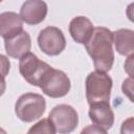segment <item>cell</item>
<instances>
[{
	"label": "cell",
	"mask_w": 134,
	"mask_h": 134,
	"mask_svg": "<svg viewBox=\"0 0 134 134\" xmlns=\"http://www.w3.org/2000/svg\"><path fill=\"white\" fill-rule=\"evenodd\" d=\"M85 48L91 57L96 71L107 72L111 70L114 63V51L113 35L109 28L94 27L90 39L85 43Z\"/></svg>",
	"instance_id": "obj_1"
},
{
	"label": "cell",
	"mask_w": 134,
	"mask_h": 134,
	"mask_svg": "<svg viewBox=\"0 0 134 134\" xmlns=\"http://www.w3.org/2000/svg\"><path fill=\"white\" fill-rule=\"evenodd\" d=\"M113 82L110 75L102 71H92L86 77V98L89 105L109 103Z\"/></svg>",
	"instance_id": "obj_2"
},
{
	"label": "cell",
	"mask_w": 134,
	"mask_h": 134,
	"mask_svg": "<svg viewBox=\"0 0 134 134\" xmlns=\"http://www.w3.org/2000/svg\"><path fill=\"white\" fill-rule=\"evenodd\" d=\"M46 109L45 98L38 93L27 92L19 96L15 104L17 117L24 122H31L42 117Z\"/></svg>",
	"instance_id": "obj_3"
},
{
	"label": "cell",
	"mask_w": 134,
	"mask_h": 134,
	"mask_svg": "<svg viewBox=\"0 0 134 134\" xmlns=\"http://www.w3.org/2000/svg\"><path fill=\"white\" fill-rule=\"evenodd\" d=\"M70 87L71 83L68 75L64 71L52 67L43 75L39 85L42 92L51 98L65 96L69 92Z\"/></svg>",
	"instance_id": "obj_4"
},
{
	"label": "cell",
	"mask_w": 134,
	"mask_h": 134,
	"mask_svg": "<svg viewBox=\"0 0 134 134\" xmlns=\"http://www.w3.org/2000/svg\"><path fill=\"white\" fill-rule=\"evenodd\" d=\"M48 119L53 125L57 133L70 134L77 127L79 114L72 106L60 104L51 109Z\"/></svg>",
	"instance_id": "obj_5"
},
{
	"label": "cell",
	"mask_w": 134,
	"mask_h": 134,
	"mask_svg": "<svg viewBox=\"0 0 134 134\" xmlns=\"http://www.w3.org/2000/svg\"><path fill=\"white\" fill-rule=\"evenodd\" d=\"M50 68L49 64L41 61L30 51L19 59V71L22 77L28 84L36 87H39L41 79Z\"/></svg>",
	"instance_id": "obj_6"
},
{
	"label": "cell",
	"mask_w": 134,
	"mask_h": 134,
	"mask_svg": "<svg viewBox=\"0 0 134 134\" xmlns=\"http://www.w3.org/2000/svg\"><path fill=\"white\" fill-rule=\"evenodd\" d=\"M38 45L47 55H59L66 47V39L63 31L55 26L43 28L38 36Z\"/></svg>",
	"instance_id": "obj_7"
},
{
	"label": "cell",
	"mask_w": 134,
	"mask_h": 134,
	"mask_svg": "<svg viewBox=\"0 0 134 134\" xmlns=\"http://www.w3.org/2000/svg\"><path fill=\"white\" fill-rule=\"evenodd\" d=\"M47 4L41 0L25 1L20 8V18L28 25H37L44 21L47 15Z\"/></svg>",
	"instance_id": "obj_8"
},
{
	"label": "cell",
	"mask_w": 134,
	"mask_h": 134,
	"mask_svg": "<svg viewBox=\"0 0 134 134\" xmlns=\"http://www.w3.org/2000/svg\"><path fill=\"white\" fill-rule=\"evenodd\" d=\"M5 51L8 57L14 59H20L24 54L28 53L31 47V39L27 31L22 30L18 35L4 40Z\"/></svg>",
	"instance_id": "obj_9"
},
{
	"label": "cell",
	"mask_w": 134,
	"mask_h": 134,
	"mask_svg": "<svg viewBox=\"0 0 134 134\" xmlns=\"http://www.w3.org/2000/svg\"><path fill=\"white\" fill-rule=\"evenodd\" d=\"M89 118L91 121L105 130L112 128L114 124V113L109 103H98L90 105L89 109Z\"/></svg>",
	"instance_id": "obj_10"
},
{
	"label": "cell",
	"mask_w": 134,
	"mask_h": 134,
	"mask_svg": "<svg viewBox=\"0 0 134 134\" xmlns=\"http://www.w3.org/2000/svg\"><path fill=\"white\" fill-rule=\"evenodd\" d=\"M92 22L84 16L73 18L69 23V34L71 38L79 44H85L93 32Z\"/></svg>",
	"instance_id": "obj_11"
},
{
	"label": "cell",
	"mask_w": 134,
	"mask_h": 134,
	"mask_svg": "<svg viewBox=\"0 0 134 134\" xmlns=\"http://www.w3.org/2000/svg\"><path fill=\"white\" fill-rule=\"evenodd\" d=\"M23 29V21L15 12H4L0 14V37L9 39Z\"/></svg>",
	"instance_id": "obj_12"
},
{
	"label": "cell",
	"mask_w": 134,
	"mask_h": 134,
	"mask_svg": "<svg viewBox=\"0 0 134 134\" xmlns=\"http://www.w3.org/2000/svg\"><path fill=\"white\" fill-rule=\"evenodd\" d=\"M113 43L120 55L129 57L134 51V31L129 28H119L112 32Z\"/></svg>",
	"instance_id": "obj_13"
},
{
	"label": "cell",
	"mask_w": 134,
	"mask_h": 134,
	"mask_svg": "<svg viewBox=\"0 0 134 134\" xmlns=\"http://www.w3.org/2000/svg\"><path fill=\"white\" fill-rule=\"evenodd\" d=\"M55 129L48 118H43L35 124L27 132V134H55Z\"/></svg>",
	"instance_id": "obj_14"
},
{
	"label": "cell",
	"mask_w": 134,
	"mask_h": 134,
	"mask_svg": "<svg viewBox=\"0 0 134 134\" xmlns=\"http://www.w3.org/2000/svg\"><path fill=\"white\" fill-rule=\"evenodd\" d=\"M9 69H10L9 59L6 55L0 53V75H2V76L5 77L8 74Z\"/></svg>",
	"instance_id": "obj_15"
},
{
	"label": "cell",
	"mask_w": 134,
	"mask_h": 134,
	"mask_svg": "<svg viewBox=\"0 0 134 134\" xmlns=\"http://www.w3.org/2000/svg\"><path fill=\"white\" fill-rule=\"evenodd\" d=\"M134 118L129 117L128 119L124 120L120 127V134H133L134 133Z\"/></svg>",
	"instance_id": "obj_16"
},
{
	"label": "cell",
	"mask_w": 134,
	"mask_h": 134,
	"mask_svg": "<svg viewBox=\"0 0 134 134\" xmlns=\"http://www.w3.org/2000/svg\"><path fill=\"white\" fill-rule=\"evenodd\" d=\"M122 92L130 98L131 102H133V97H132V93H133V77H129L127 80L124 81L122 86H121Z\"/></svg>",
	"instance_id": "obj_17"
},
{
	"label": "cell",
	"mask_w": 134,
	"mask_h": 134,
	"mask_svg": "<svg viewBox=\"0 0 134 134\" xmlns=\"http://www.w3.org/2000/svg\"><path fill=\"white\" fill-rule=\"evenodd\" d=\"M80 134H108L107 133V130L100 128V127H97L95 125H89V126H86Z\"/></svg>",
	"instance_id": "obj_18"
},
{
	"label": "cell",
	"mask_w": 134,
	"mask_h": 134,
	"mask_svg": "<svg viewBox=\"0 0 134 134\" xmlns=\"http://www.w3.org/2000/svg\"><path fill=\"white\" fill-rule=\"evenodd\" d=\"M133 58H134V54H131V55L128 57L127 61L125 62V70L128 72L130 77H132V75H133V72H132V69H133Z\"/></svg>",
	"instance_id": "obj_19"
},
{
	"label": "cell",
	"mask_w": 134,
	"mask_h": 134,
	"mask_svg": "<svg viewBox=\"0 0 134 134\" xmlns=\"http://www.w3.org/2000/svg\"><path fill=\"white\" fill-rule=\"evenodd\" d=\"M6 89V82H5V77L0 75V96L3 95V93L5 92Z\"/></svg>",
	"instance_id": "obj_20"
},
{
	"label": "cell",
	"mask_w": 134,
	"mask_h": 134,
	"mask_svg": "<svg viewBox=\"0 0 134 134\" xmlns=\"http://www.w3.org/2000/svg\"><path fill=\"white\" fill-rule=\"evenodd\" d=\"M0 134H7V132L4 130V129H2V128H0Z\"/></svg>",
	"instance_id": "obj_21"
}]
</instances>
